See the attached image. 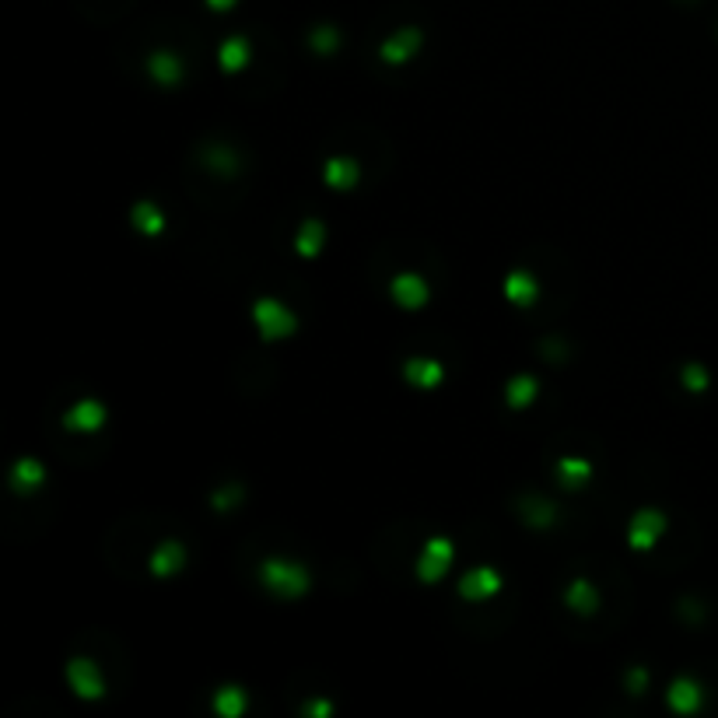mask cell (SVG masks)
<instances>
[{"mask_svg": "<svg viewBox=\"0 0 718 718\" xmlns=\"http://www.w3.org/2000/svg\"><path fill=\"white\" fill-rule=\"evenodd\" d=\"M260 582H263V588H270V592L281 596V599H298V596H305L309 586H312L309 571H305L301 564H294V561H284V557L263 561Z\"/></svg>", "mask_w": 718, "mask_h": 718, "instance_id": "obj_1", "label": "cell"}, {"mask_svg": "<svg viewBox=\"0 0 718 718\" xmlns=\"http://www.w3.org/2000/svg\"><path fill=\"white\" fill-rule=\"evenodd\" d=\"M253 323L263 340H284L298 329V316L277 298H256L253 301Z\"/></svg>", "mask_w": 718, "mask_h": 718, "instance_id": "obj_2", "label": "cell"}, {"mask_svg": "<svg viewBox=\"0 0 718 718\" xmlns=\"http://www.w3.org/2000/svg\"><path fill=\"white\" fill-rule=\"evenodd\" d=\"M449 568H453V540L431 536L425 543V551H421V557H417V579L425 586H438Z\"/></svg>", "mask_w": 718, "mask_h": 718, "instance_id": "obj_3", "label": "cell"}, {"mask_svg": "<svg viewBox=\"0 0 718 718\" xmlns=\"http://www.w3.org/2000/svg\"><path fill=\"white\" fill-rule=\"evenodd\" d=\"M67 684L85 701L105 697V680H102V673H98V666L92 659H70L67 662Z\"/></svg>", "mask_w": 718, "mask_h": 718, "instance_id": "obj_4", "label": "cell"}, {"mask_svg": "<svg viewBox=\"0 0 718 718\" xmlns=\"http://www.w3.org/2000/svg\"><path fill=\"white\" fill-rule=\"evenodd\" d=\"M666 533V516L659 508H642L631 516V525H627V543L634 551H652L655 540Z\"/></svg>", "mask_w": 718, "mask_h": 718, "instance_id": "obj_5", "label": "cell"}, {"mask_svg": "<svg viewBox=\"0 0 718 718\" xmlns=\"http://www.w3.org/2000/svg\"><path fill=\"white\" fill-rule=\"evenodd\" d=\"M390 294L392 301L399 305V309H421V305H427V294H431V288H427V281L421 277V274H396L390 284Z\"/></svg>", "mask_w": 718, "mask_h": 718, "instance_id": "obj_6", "label": "cell"}, {"mask_svg": "<svg viewBox=\"0 0 718 718\" xmlns=\"http://www.w3.org/2000/svg\"><path fill=\"white\" fill-rule=\"evenodd\" d=\"M501 588V575L494 571V568H473V571H466L462 579H459V596L466 599V603H480V599H490L494 592Z\"/></svg>", "mask_w": 718, "mask_h": 718, "instance_id": "obj_7", "label": "cell"}, {"mask_svg": "<svg viewBox=\"0 0 718 718\" xmlns=\"http://www.w3.org/2000/svg\"><path fill=\"white\" fill-rule=\"evenodd\" d=\"M666 705L677 712V715H694V712H701V705H705V690L697 680H690V677H677L669 690H666Z\"/></svg>", "mask_w": 718, "mask_h": 718, "instance_id": "obj_8", "label": "cell"}, {"mask_svg": "<svg viewBox=\"0 0 718 718\" xmlns=\"http://www.w3.org/2000/svg\"><path fill=\"white\" fill-rule=\"evenodd\" d=\"M102 425H105V407H102L98 399H77V403L64 414V427L81 431V435L98 431Z\"/></svg>", "mask_w": 718, "mask_h": 718, "instance_id": "obj_9", "label": "cell"}, {"mask_svg": "<svg viewBox=\"0 0 718 718\" xmlns=\"http://www.w3.org/2000/svg\"><path fill=\"white\" fill-rule=\"evenodd\" d=\"M183 564H186V547L179 540H165L151 554V575L155 579H172V575L183 571Z\"/></svg>", "mask_w": 718, "mask_h": 718, "instance_id": "obj_10", "label": "cell"}, {"mask_svg": "<svg viewBox=\"0 0 718 718\" xmlns=\"http://www.w3.org/2000/svg\"><path fill=\"white\" fill-rule=\"evenodd\" d=\"M421 42H425V35L417 32V29H403V32H396V35H390L386 42H382V60L386 64H407L417 49H421Z\"/></svg>", "mask_w": 718, "mask_h": 718, "instance_id": "obj_11", "label": "cell"}, {"mask_svg": "<svg viewBox=\"0 0 718 718\" xmlns=\"http://www.w3.org/2000/svg\"><path fill=\"white\" fill-rule=\"evenodd\" d=\"M403 379H407L414 390H438L442 379H445V368L431 358H414L403 364Z\"/></svg>", "mask_w": 718, "mask_h": 718, "instance_id": "obj_12", "label": "cell"}, {"mask_svg": "<svg viewBox=\"0 0 718 718\" xmlns=\"http://www.w3.org/2000/svg\"><path fill=\"white\" fill-rule=\"evenodd\" d=\"M323 179H327L329 190H340V193H347V190H355L361 179V165L355 158H347V155H340V158H329L327 168H323Z\"/></svg>", "mask_w": 718, "mask_h": 718, "instance_id": "obj_13", "label": "cell"}, {"mask_svg": "<svg viewBox=\"0 0 718 718\" xmlns=\"http://www.w3.org/2000/svg\"><path fill=\"white\" fill-rule=\"evenodd\" d=\"M564 603H568L571 614L592 617V614L599 610V592H596V586H592L588 579H575V582L568 586V592H564Z\"/></svg>", "mask_w": 718, "mask_h": 718, "instance_id": "obj_14", "label": "cell"}, {"mask_svg": "<svg viewBox=\"0 0 718 718\" xmlns=\"http://www.w3.org/2000/svg\"><path fill=\"white\" fill-rule=\"evenodd\" d=\"M7 480H11V488L18 490V494H32L46 480V466L39 459H18L11 466V473H7Z\"/></svg>", "mask_w": 718, "mask_h": 718, "instance_id": "obj_15", "label": "cell"}, {"mask_svg": "<svg viewBox=\"0 0 718 718\" xmlns=\"http://www.w3.org/2000/svg\"><path fill=\"white\" fill-rule=\"evenodd\" d=\"M536 294H540V284H536V277L533 274H525V270H512L508 277H505V298L512 301V305H533L536 301Z\"/></svg>", "mask_w": 718, "mask_h": 718, "instance_id": "obj_16", "label": "cell"}, {"mask_svg": "<svg viewBox=\"0 0 718 718\" xmlns=\"http://www.w3.org/2000/svg\"><path fill=\"white\" fill-rule=\"evenodd\" d=\"M148 74H151L155 85L175 88V85L183 81V60H179L175 53H155V57L148 60Z\"/></svg>", "mask_w": 718, "mask_h": 718, "instance_id": "obj_17", "label": "cell"}, {"mask_svg": "<svg viewBox=\"0 0 718 718\" xmlns=\"http://www.w3.org/2000/svg\"><path fill=\"white\" fill-rule=\"evenodd\" d=\"M253 60V49H249V42L242 39V35H231L221 42V49H218V64L221 70H229V74H238V70H246V64Z\"/></svg>", "mask_w": 718, "mask_h": 718, "instance_id": "obj_18", "label": "cell"}, {"mask_svg": "<svg viewBox=\"0 0 718 718\" xmlns=\"http://www.w3.org/2000/svg\"><path fill=\"white\" fill-rule=\"evenodd\" d=\"M557 480L568 490H579L586 480H592V462L579 456H561L557 459Z\"/></svg>", "mask_w": 718, "mask_h": 718, "instance_id": "obj_19", "label": "cell"}, {"mask_svg": "<svg viewBox=\"0 0 718 718\" xmlns=\"http://www.w3.org/2000/svg\"><path fill=\"white\" fill-rule=\"evenodd\" d=\"M130 221H133V229L140 231V235H162L165 231V214L151 203V200H140V203H133V211H130Z\"/></svg>", "mask_w": 718, "mask_h": 718, "instance_id": "obj_20", "label": "cell"}, {"mask_svg": "<svg viewBox=\"0 0 718 718\" xmlns=\"http://www.w3.org/2000/svg\"><path fill=\"white\" fill-rule=\"evenodd\" d=\"M246 705H249V694L242 690V687H218L214 690V712L221 718H238L242 712H246Z\"/></svg>", "mask_w": 718, "mask_h": 718, "instance_id": "obj_21", "label": "cell"}, {"mask_svg": "<svg viewBox=\"0 0 718 718\" xmlns=\"http://www.w3.org/2000/svg\"><path fill=\"white\" fill-rule=\"evenodd\" d=\"M536 392H540V382L533 375H516L512 382H505V403L512 410H523L536 399Z\"/></svg>", "mask_w": 718, "mask_h": 718, "instance_id": "obj_22", "label": "cell"}, {"mask_svg": "<svg viewBox=\"0 0 718 718\" xmlns=\"http://www.w3.org/2000/svg\"><path fill=\"white\" fill-rule=\"evenodd\" d=\"M323 242H327V229H323V221H316V218L301 221L298 238H294V249H298V256H316V253L323 249Z\"/></svg>", "mask_w": 718, "mask_h": 718, "instance_id": "obj_23", "label": "cell"}, {"mask_svg": "<svg viewBox=\"0 0 718 718\" xmlns=\"http://www.w3.org/2000/svg\"><path fill=\"white\" fill-rule=\"evenodd\" d=\"M200 162L207 165L211 172L231 175V172L238 168V155H235V148H229V144H211V148H203V158H200Z\"/></svg>", "mask_w": 718, "mask_h": 718, "instance_id": "obj_24", "label": "cell"}, {"mask_svg": "<svg viewBox=\"0 0 718 718\" xmlns=\"http://www.w3.org/2000/svg\"><path fill=\"white\" fill-rule=\"evenodd\" d=\"M523 519L533 525V529H551V525H554V505L543 501V498H525Z\"/></svg>", "mask_w": 718, "mask_h": 718, "instance_id": "obj_25", "label": "cell"}, {"mask_svg": "<svg viewBox=\"0 0 718 718\" xmlns=\"http://www.w3.org/2000/svg\"><path fill=\"white\" fill-rule=\"evenodd\" d=\"M242 498H246V494H242V484H229V488H218L211 494V505H214L218 512H225V508H235Z\"/></svg>", "mask_w": 718, "mask_h": 718, "instance_id": "obj_26", "label": "cell"}, {"mask_svg": "<svg viewBox=\"0 0 718 718\" xmlns=\"http://www.w3.org/2000/svg\"><path fill=\"white\" fill-rule=\"evenodd\" d=\"M680 379H684V390L690 392L708 390V368H701V364H687L684 372H680Z\"/></svg>", "mask_w": 718, "mask_h": 718, "instance_id": "obj_27", "label": "cell"}, {"mask_svg": "<svg viewBox=\"0 0 718 718\" xmlns=\"http://www.w3.org/2000/svg\"><path fill=\"white\" fill-rule=\"evenodd\" d=\"M309 42H312V49H316L319 57H327V53H333V49L340 46V32H337V29H316Z\"/></svg>", "mask_w": 718, "mask_h": 718, "instance_id": "obj_28", "label": "cell"}, {"mask_svg": "<svg viewBox=\"0 0 718 718\" xmlns=\"http://www.w3.org/2000/svg\"><path fill=\"white\" fill-rule=\"evenodd\" d=\"M301 715L329 718V715H333V705H329V701H305V705H301Z\"/></svg>", "mask_w": 718, "mask_h": 718, "instance_id": "obj_29", "label": "cell"}, {"mask_svg": "<svg viewBox=\"0 0 718 718\" xmlns=\"http://www.w3.org/2000/svg\"><path fill=\"white\" fill-rule=\"evenodd\" d=\"M645 687H649V673H645L642 666H634V669L627 673V690H631V694H642Z\"/></svg>", "mask_w": 718, "mask_h": 718, "instance_id": "obj_30", "label": "cell"}, {"mask_svg": "<svg viewBox=\"0 0 718 718\" xmlns=\"http://www.w3.org/2000/svg\"><path fill=\"white\" fill-rule=\"evenodd\" d=\"M207 4H211L214 11H229V7H231V4H235V0H207Z\"/></svg>", "mask_w": 718, "mask_h": 718, "instance_id": "obj_31", "label": "cell"}]
</instances>
